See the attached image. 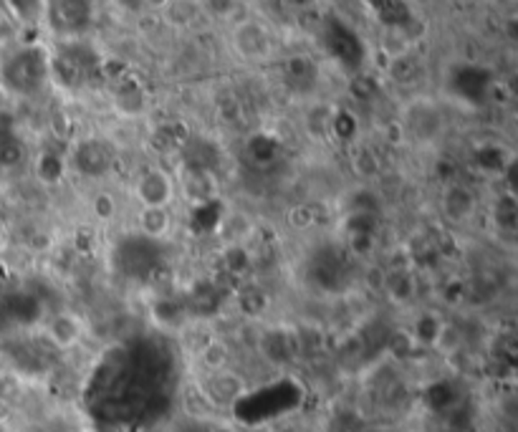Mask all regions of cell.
Segmentation results:
<instances>
[{
	"label": "cell",
	"mask_w": 518,
	"mask_h": 432,
	"mask_svg": "<svg viewBox=\"0 0 518 432\" xmlns=\"http://www.w3.org/2000/svg\"><path fill=\"white\" fill-rule=\"evenodd\" d=\"M132 190L142 207H167L174 195V182L160 167H147L137 175Z\"/></svg>",
	"instance_id": "6da1fadb"
},
{
	"label": "cell",
	"mask_w": 518,
	"mask_h": 432,
	"mask_svg": "<svg viewBox=\"0 0 518 432\" xmlns=\"http://www.w3.org/2000/svg\"><path fill=\"white\" fill-rule=\"evenodd\" d=\"M405 127L415 142H435L442 132V114L433 101L420 99L405 109Z\"/></svg>",
	"instance_id": "7a4b0ae2"
},
{
	"label": "cell",
	"mask_w": 518,
	"mask_h": 432,
	"mask_svg": "<svg viewBox=\"0 0 518 432\" xmlns=\"http://www.w3.org/2000/svg\"><path fill=\"white\" fill-rule=\"evenodd\" d=\"M478 207V195L473 190L463 185V182H451L440 195V210L448 223L463 225L470 217L476 216Z\"/></svg>",
	"instance_id": "3957f363"
},
{
	"label": "cell",
	"mask_w": 518,
	"mask_h": 432,
	"mask_svg": "<svg viewBox=\"0 0 518 432\" xmlns=\"http://www.w3.org/2000/svg\"><path fill=\"white\" fill-rule=\"evenodd\" d=\"M233 46L243 58H263L271 51V36L268 28L258 21H243L238 28L233 31Z\"/></svg>",
	"instance_id": "277c9868"
},
{
	"label": "cell",
	"mask_w": 518,
	"mask_h": 432,
	"mask_svg": "<svg viewBox=\"0 0 518 432\" xmlns=\"http://www.w3.org/2000/svg\"><path fill=\"white\" fill-rule=\"evenodd\" d=\"M246 392V384L238 375L230 372H215L213 377L208 379V384L202 387V394L208 397V402L220 410V407H230L240 394Z\"/></svg>",
	"instance_id": "5b68a950"
},
{
	"label": "cell",
	"mask_w": 518,
	"mask_h": 432,
	"mask_svg": "<svg viewBox=\"0 0 518 432\" xmlns=\"http://www.w3.org/2000/svg\"><path fill=\"white\" fill-rule=\"evenodd\" d=\"M81 322L74 316V313H58L49 322V339L54 341L56 347L61 349H68L74 347L76 341L81 339Z\"/></svg>",
	"instance_id": "8992f818"
},
{
	"label": "cell",
	"mask_w": 518,
	"mask_h": 432,
	"mask_svg": "<svg viewBox=\"0 0 518 432\" xmlns=\"http://www.w3.org/2000/svg\"><path fill=\"white\" fill-rule=\"evenodd\" d=\"M173 225L167 207H142L139 213V230L149 238H162Z\"/></svg>",
	"instance_id": "52a82bcc"
},
{
	"label": "cell",
	"mask_w": 518,
	"mask_h": 432,
	"mask_svg": "<svg viewBox=\"0 0 518 432\" xmlns=\"http://www.w3.org/2000/svg\"><path fill=\"white\" fill-rule=\"evenodd\" d=\"M200 359H202V365L208 366L210 372H226L228 359H230V349H228L226 341H220V339H210L202 349H200Z\"/></svg>",
	"instance_id": "ba28073f"
},
{
	"label": "cell",
	"mask_w": 518,
	"mask_h": 432,
	"mask_svg": "<svg viewBox=\"0 0 518 432\" xmlns=\"http://www.w3.org/2000/svg\"><path fill=\"white\" fill-rule=\"evenodd\" d=\"M94 216H99L102 220H109L112 216H117V203H114V198H109L107 192H102V195H96L92 203Z\"/></svg>",
	"instance_id": "9c48e42d"
},
{
	"label": "cell",
	"mask_w": 518,
	"mask_h": 432,
	"mask_svg": "<svg viewBox=\"0 0 518 432\" xmlns=\"http://www.w3.org/2000/svg\"><path fill=\"white\" fill-rule=\"evenodd\" d=\"M370 432H387V430H370Z\"/></svg>",
	"instance_id": "30bf717a"
}]
</instances>
